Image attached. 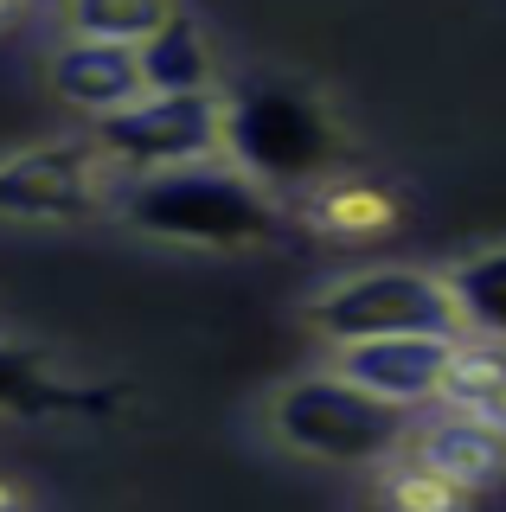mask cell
Returning <instances> with one entry per match:
<instances>
[{
  "instance_id": "obj_6",
  "label": "cell",
  "mask_w": 506,
  "mask_h": 512,
  "mask_svg": "<svg viewBox=\"0 0 506 512\" xmlns=\"http://www.w3.org/2000/svg\"><path fill=\"white\" fill-rule=\"evenodd\" d=\"M122 199L116 167L97 141H39V148L0 154V218L13 224H84Z\"/></svg>"
},
{
  "instance_id": "obj_17",
  "label": "cell",
  "mask_w": 506,
  "mask_h": 512,
  "mask_svg": "<svg viewBox=\"0 0 506 512\" xmlns=\"http://www.w3.org/2000/svg\"><path fill=\"white\" fill-rule=\"evenodd\" d=\"M26 13H33V0H0V32H13Z\"/></svg>"
},
{
  "instance_id": "obj_7",
  "label": "cell",
  "mask_w": 506,
  "mask_h": 512,
  "mask_svg": "<svg viewBox=\"0 0 506 512\" xmlns=\"http://www.w3.org/2000/svg\"><path fill=\"white\" fill-rule=\"evenodd\" d=\"M455 346H462V333H398V340L346 346L334 372H346L398 410H436L455 372Z\"/></svg>"
},
{
  "instance_id": "obj_16",
  "label": "cell",
  "mask_w": 506,
  "mask_h": 512,
  "mask_svg": "<svg viewBox=\"0 0 506 512\" xmlns=\"http://www.w3.org/2000/svg\"><path fill=\"white\" fill-rule=\"evenodd\" d=\"M45 404V359L33 346L0 340V410H33Z\"/></svg>"
},
{
  "instance_id": "obj_10",
  "label": "cell",
  "mask_w": 506,
  "mask_h": 512,
  "mask_svg": "<svg viewBox=\"0 0 506 512\" xmlns=\"http://www.w3.org/2000/svg\"><path fill=\"white\" fill-rule=\"evenodd\" d=\"M302 218L314 231H327L334 244H372V237L404 224V199L391 186H378V180L346 167L334 180H321L314 192H302Z\"/></svg>"
},
{
  "instance_id": "obj_11",
  "label": "cell",
  "mask_w": 506,
  "mask_h": 512,
  "mask_svg": "<svg viewBox=\"0 0 506 512\" xmlns=\"http://www.w3.org/2000/svg\"><path fill=\"white\" fill-rule=\"evenodd\" d=\"M135 58H141V84H148V96H205V90H218L212 39H205L186 13H173L148 45H135Z\"/></svg>"
},
{
  "instance_id": "obj_4",
  "label": "cell",
  "mask_w": 506,
  "mask_h": 512,
  "mask_svg": "<svg viewBox=\"0 0 506 512\" xmlns=\"http://www.w3.org/2000/svg\"><path fill=\"white\" fill-rule=\"evenodd\" d=\"M308 327L334 352H346L366 340H398V333H462V314H455L449 276L417 263H372L327 282L308 301Z\"/></svg>"
},
{
  "instance_id": "obj_2",
  "label": "cell",
  "mask_w": 506,
  "mask_h": 512,
  "mask_svg": "<svg viewBox=\"0 0 506 512\" xmlns=\"http://www.w3.org/2000/svg\"><path fill=\"white\" fill-rule=\"evenodd\" d=\"M116 212L141 237L186 244V250H263L282 231V199L250 173H237L231 160H199V167L122 180Z\"/></svg>"
},
{
  "instance_id": "obj_15",
  "label": "cell",
  "mask_w": 506,
  "mask_h": 512,
  "mask_svg": "<svg viewBox=\"0 0 506 512\" xmlns=\"http://www.w3.org/2000/svg\"><path fill=\"white\" fill-rule=\"evenodd\" d=\"M378 474V506L385 512H462L468 500H455L442 480H430L423 468H410L404 455H391L385 468H372Z\"/></svg>"
},
{
  "instance_id": "obj_9",
  "label": "cell",
  "mask_w": 506,
  "mask_h": 512,
  "mask_svg": "<svg viewBox=\"0 0 506 512\" xmlns=\"http://www.w3.org/2000/svg\"><path fill=\"white\" fill-rule=\"evenodd\" d=\"M52 90L65 96L71 109H84L90 122L122 116L129 103H141V96H148L135 45H103V39H65V45H58V58H52Z\"/></svg>"
},
{
  "instance_id": "obj_8",
  "label": "cell",
  "mask_w": 506,
  "mask_h": 512,
  "mask_svg": "<svg viewBox=\"0 0 506 512\" xmlns=\"http://www.w3.org/2000/svg\"><path fill=\"white\" fill-rule=\"evenodd\" d=\"M398 455L410 468H423L430 480L455 493V500H474V493L500 487L506 480V436L487 423H474V416H455V410H417V423H410V436Z\"/></svg>"
},
{
  "instance_id": "obj_3",
  "label": "cell",
  "mask_w": 506,
  "mask_h": 512,
  "mask_svg": "<svg viewBox=\"0 0 506 512\" xmlns=\"http://www.w3.org/2000/svg\"><path fill=\"white\" fill-rule=\"evenodd\" d=\"M417 410H398L385 397H372L366 384L346 372H308L289 378L270 397V429L282 448L308 461H334V468H385L404 448Z\"/></svg>"
},
{
  "instance_id": "obj_13",
  "label": "cell",
  "mask_w": 506,
  "mask_h": 512,
  "mask_svg": "<svg viewBox=\"0 0 506 512\" xmlns=\"http://www.w3.org/2000/svg\"><path fill=\"white\" fill-rule=\"evenodd\" d=\"M442 410L474 416V423H487V429L506 436V346L500 340H474V333H462L449 391H442Z\"/></svg>"
},
{
  "instance_id": "obj_5",
  "label": "cell",
  "mask_w": 506,
  "mask_h": 512,
  "mask_svg": "<svg viewBox=\"0 0 506 512\" xmlns=\"http://www.w3.org/2000/svg\"><path fill=\"white\" fill-rule=\"evenodd\" d=\"M90 141L116 167V180H148V173L225 160V96H141L122 116H103Z\"/></svg>"
},
{
  "instance_id": "obj_12",
  "label": "cell",
  "mask_w": 506,
  "mask_h": 512,
  "mask_svg": "<svg viewBox=\"0 0 506 512\" xmlns=\"http://www.w3.org/2000/svg\"><path fill=\"white\" fill-rule=\"evenodd\" d=\"M442 276H449V295H455V314H462V333L506 346V244H487V250L455 256Z\"/></svg>"
},
{
  "instance_id": "obj_14",
  "label": "cell",
  "mask_w": 506,
  "mask_h": 512,
  "mask_svg": "<svg viewBox=\"0 0 506 512\" xmlns=\"http://www.w3.org/2000/svg\"><path fill=\"white\" fill-rule=\"evenodd\" d=\"M173 0H65L71 39H103V45H148L173 20Z\"/></svg>"
},
{
  "instance_id": "obj_1",
  "label": "cell",
  "mask_w": 506,
  "mask_h": 512,
  "mask_svg": "<svg viewBox=\"0 0 506 512\" xmlns=\"http://www.w3.org/2000/svg\"><path fill=\"white\" fill-rule=\"evenodd\" d=\"M225 160L250 173L257 186L314 192L321 180L353 167V135L334 109L295 77H250L244 90L225 96Z\"/></svg>"
}]
</instances>
